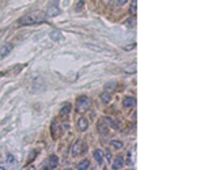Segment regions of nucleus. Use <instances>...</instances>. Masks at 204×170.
Segmentation results:
<instances>
[{
    "label": "nucleus",
    "instance_id": "1",
    "mask_svg": "<svg viewBox=\"0 0 204 170\" xmlns=\"http://www.w3.org/2000/svg\"><path fill=\"white\" fill-rule=\"evenodd\" d=\"M48 21V15L46 12L37 11V12H30V14L22 17L18 19V26H31V25H40Z\"/></svg>",
    "mask_w": 204,
    "mask_h": 170
},
{
    "label": "nucleus",
    "instance_id": "2",
    "mask_svg": "<svg viewBox=\"0 0 204 170\" xmlns=\"http://www.w3.org/2000/svg\"><path fill=\"white\" fill-rule=\"evenodd\" d=\"M91 106V99L87 95H80L76 99V112L78 113H84L89 110V107Z\"/></svg>",
    "mask_w": 204,
    "mask_h": 170
},
{
    "label": "nucleus",
    "instance_id": "3",
    "mask_svg": "<svg viewBox=\"0 0 204 170\" xmlns=\"http://www.w3.org/2000/svg\"><path fill=\"white\" fill-rule=\"evenodd\" d=\"M61 127H60V121L57 118H54L52 121V125H50V133H52V137L53 139H57V137L61 135Z\"/></svg>",
    "mask_w": 204,
    "mask_h": 170
},
{
    "label": "nucleus",
    "instance_id": "4",
    "mask_svg": "<svg viewBox=\"0 0 204 170\" xmlns=\"http://www.w3.org/2000/svg\"><path fill=\"white\" fill-rule=\"evenodd\" d=\"M84 151H86V144H84V142L78 140V142L73 144V147H72V155L78 156V155H80V154H83Z\"/></svg>",
    "mask_w": 204,
    "mask_h": 170
},
{
    "label": "nucleus",
    "instance_id": "5",
    "mask_svg": "<svg viewBox=\"0 0 204 170\" xmlns=\"http://www.w3.org/2000/svg\"><path fill=\"white\" fill-rule=\"evenodd\" d=\"M59 165V158L56 155H50L44 162V169H56Z\"/></svg>",
    "mask_w": 204,
    "mask_h": 170
},
{
    "label": "nucleus",
    "instance_id": "6",
    "mask_svg": "<svg viewBox=\"0 0 204 170\" xmlns=\"http://www.w3.org/2000/svg\"><path fill=\"white\" fill-rule=\"evenodd\" d=\"M98 131H99L101 135H103V136H106V135L109 133V128H108V124H106L105 120H99L98 121V125H97Z\"/></svg>",
    "mask_w": 204,
    "mask_h": 170
},
{
    "label": "nucleus",
    "instance_id": "7",
    "mask_svg": "<svg viewBox=\"0 0 204 170\" xmlns=\"http://www.w3.org/2000/svg\"><path fill=\"white\" fill-rule=\"evenodd\" d=\"M87 127H89V120H87L86 117H80L78 120V129L80 132H83V131H86L87 129Z\"/></svg>",
    "mask_w": 204,
    "mask_h": 170
},
{
    "label": "nucleus",
    "instance_id": "8",
    "mask_svg": "<svg viewBox=\"0 0 204 170\" xmlns=\"http://www.w3.org/2000/svg\"><path fill=\"white\" fill-rule=\"evenodd\" d=\"M136 105V99L133 97H125L122 99V106L124 107H133Z\"/></svg>",
    "mask_w": 204,
    "mask_h": 170
},
{
    "label": "nucleus",
    "instance_id": "9",
    "mask_svg": "<svg viewBox=\"0 0 204 170\" xmlns=\"http://www.w3.org/2000/svg\"><path fill=\"white\" fill-rule=\"evenodd\" d=\"M92 155H94V159L97 161V163L99 165V166H102V163H103V152H102V150H95L94 152H92Z\"/></svg>",
    "mask_w": 204,
    "mask_h": 170
},
{
    "label": "nucleus",
    "instance_id": "10",
    "mask_svg": "<svg viewBox=\"0 0 204 170\" xmlns=\"http://www.w3.org/2000/svg\"><path fill=\"white\" fill-rule=\"evenodd\" d=\"M124 163H125V162H124V156H122V155H118V156L116 158V161H114V163H113V166H112V169H114V170H116V169H121V167L124 166Z\"/></svg>",
    "mask_w": 204,
    "mask_h": 170
},
{
    "label": "nucleus",
    "instance_id": "11",
    "mask_svg": "<svg viewBox=\"0 0 204 170\" xmlns=\"http://www.w3.org/2000/svg\"><path fill=\"white\" fill-rule=\"evenodd\" d=\"M49 17H56V15H59V8H57L56 4H50V7L48 8V14Z\"/></svg>",
    "mask_w": 204,
    "mask_h": 170
},
{
    "label": "nucleus",
    "instance_id": "12",
    "mask_svg": "<svg viewBox=\"0 0 204 170\" xmlns=\"http://www.w3.org/2000/svg\"><path fill=\"white\" fill-rule=\"evenodd\" d=\"M70 112H71V105L65 104L64 106L61 107V110H60V116H61V117H67V116L70 114Z\"/></svg>",
    "mask_w": 204,
    "mask_h": 170
},
{
    "label": "nucleus",
    "instance_id": "13",
    "mask_svg": "<svg viewBox=\"0 0 204 170\" xmlns=\"http://www.w3.org/2000/svg\"><path fill=\"white\" fill-rule=\"evenodd\" d=\"M103 120H105L106 124H108L109 127H112L113 129H118V124H117V121L113 120L112 117H106V118H103Z\"/></svg>",
    "mask_w": 204,
    "mask_h": 170
},
{
    "label": "nucleus",
    "instance_id": "14",
    "mask_svg": "<svg viewBox=\"0 0 204 170\" xmlns=\"http://www.w3.org/2000/svg\"><path fill=\"white\" fill-rule=\"evenodd\" d=\"M90 166H91V163H90V161H87V159H84V161H82L78 165V169H80V170H86V169H90Z\"/></svg>",
    "mask_w": 204,
    "mask_h": 170
},
{
    "label": "nucleus",
    "instance_id": "15",
    "mask_svg": "<svg viewBox=\"0 0 204 170\" xmlns=\"http://www.w3.org/2000/svg\"><path fill=\"white\" fill-rule=\"evenodd\" d=\"M11 49H12V45H11V44H7L2 50H0V57H4V56L7 55V53L10 52Z\"/></svg>",
    "mask_w": 204,
    "mask_h": 170
},
{
    "label": "nucleus",
    "instance_id": "16",
    "mask_svg": "<svg viewBox=\"0 0 204 170\" xmlns=\"http://www.w3.org/2000/svg\"><path fill=\"white\" fill-rule=\"evenodd\" d=\"M101 99H102L103 104H109V102H110V99H112V97H110V94L106 91V93H102V94H101Z\"/></svg>",
    "mask_w": 204,
    "mask_h": 170
},
{
    "label": "nucleus",
    "instance_id": "17",
    "mask_svg": "<svg viewBox=\"0 0 204 170\" xmlns=\"http://www.w3.org/2000/svg\"><path fill=\"white\" fill-rule=\"evenodd\" d=\"M50 38L54 40V41H59V40H61V33H60V31H57V30L52 31V33H50Z\"/></svg>",
    "mask_w": 204,
    "mask_h": 170
},
{
    "label": "nucleus",
    "instance_id": "18",
    "mask_svg": "<svg viewBox=\"0 0 204 170\" xmlns=\"http://www.w3.org/2000/svg\"><path fill=\"white\" fill-rule=\"evenodd\" d=\"M110 144L113 146V147L116 148V150H120V148H122V143L120 142V140H112Z\"/></svg>",
    "mask_w": 204,
    "mask_h": 170
},
{
    "label": "nucleus",
    "instance_id": "19",
    "mask_svg": "<svg viewBox=\"0 0 204 170\" xmlns=\"http://www.w3.org/2000/svg\"><path fill=\"white\" fill-rule=\"evenodd\" d=\"M136 2L138 0H132V4H131V14L135 17L136 15Z\"/></svg>",
    "mask_w": 204,
    "mask_h": 170
},
{
    "label": "nucleus",
    "instance_id": "20",
    "mask_svg": "<svg viewBox=\"0 0 204 170\" xmlns=\"http://www.w3.org/2000/svg\"><path fill=\"white\" fill-rule=\"evenodd\" d=\"M114 88H116V83H108V85L105 86V90L108 91V93L109 91H113Z\"/></svg>",
    "mask_w": 204,
    "mask_h": 170
},
{
    "label": "nucleus",
    "instance_id": "21",
    "mask_svg": "<svg viewBox=\"0 0 204 170\" xmlns=\"http://www.w3.org/2000/svg\"><path fill=\"white\" fill-rule=\"evenodd\" d=\"M135 18H131V19H128V21H125V26H128V27H133L135 26Z\"/></svg>",
    "mask_w": 204,
    "mask_h": 170
},
{
    "label": "nucleus",
    "instance_id": "22",
    "mask_svg": "<svg viewBox=\"0 0 204 170\" xmlns=\"http://www.w3.org/2000/svg\"><path fill=\"white\" fill-rule=\"evenodd\" d=\"M83 3H84L83 0H80V2H79V3H78V6H76V11H80V10L83 8Z\"/></svg>",
    "mask_w": 204,
    "mask_h": 170
},
{
    "label": "nucleus",
    "instance_id": "23",
    "mask_svg": "<svg viewBox=\"0 0 204 170\" xmlns=\"http://www.w3.org/2000/svg\"><path fill=\"white\" fill-rule=\"evenodd\" d=\"M8 163H15V159L12 158V155H8Z\"/></svg>",
    "mask_w": 204,
    "mask_h": 170
},
{
    "label": "nucleus",
    "instance_id": "24",
    "mask_svg": "<svg viewBox=\"0 0 204 170\" xmlns=\"http://www.w3.org/2000/svg\"><path fill=\"white\" fill-rule=\"evenodd\" d=\"M128 0H118V2H117V3H118V6H124L125 3H127Z\"/></svg>",
    "mask_w": 204,
    "mask_h": 170
},
{
    "label": "nucleus",
    "instance_id": "25",
    "mask_svg": "<svg viewBox=\"0 0 204 170\" xmlns=\"http://www.w3.org/2000/svg\"><path fill=\"white\" fill-rule=\"evenodd\" d=\"M106 156H108V159H109V161H110V158H112V155H110V151H106Z\"/></svg>",
    "mask_w": 204,
    "mask_h": 170
}]
</instances>
